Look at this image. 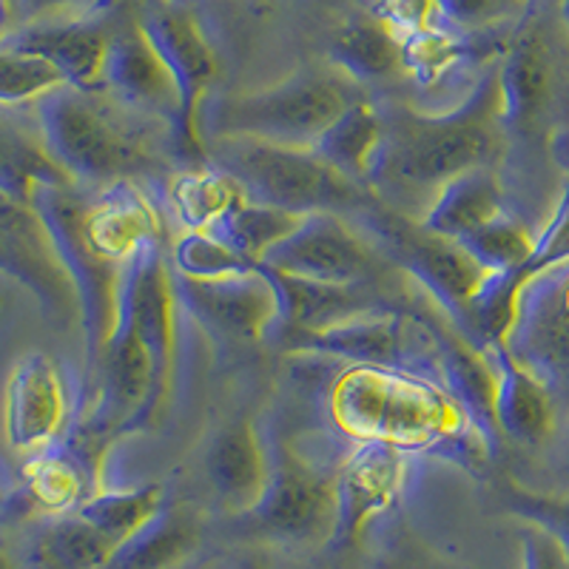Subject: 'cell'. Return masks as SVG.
Instances as JSON below:
<instances>
[{"mask_svg": "<svg viewBox=\"0 0 569 569\" xmlns=\"http://www.w3.org/2000/svg\"><path fill=\"white\" fill-rule=\"evenodd\" d=\"M359 220L368 231V240H373L393 266L413 277L467 330L470 305L487 279L485 268L459 242L427 231L421 222L413 226L388 202L370 208Z\"/></svg>", "mask_w": 569, "mask_h": 569, "instance_id": "obj_7", "label": "cell"}, {"mask_svg": "<svg viewBox=\"0 0 569 569\" xmlns=\"http://www.w3.org/2000/svg\"><path fill=\"white\" fill-rule=\"evenodd\" d=\"M27 12L32 14H43V12H52V9H63L69 3H78V0H20Z\"/></svg>", "mask_w": 569, "mask_h": 569, "instance_id": "obj_36", "label": "cell"}, {"mask_svg": "<svg viewBox=\"0 0 569 569\" xmlns=\"http://www.w3.org/2000/svg\"><path fill=\"white\" fill-rule=\"evenodd\" d=\"M382 142V117L373 106L353 103L337 123L317 140L313 151L342 174L368 186V171Z\"/></svg>", "mask_w": 569, "mask_h": 569, "instance_id": "obj_25", "label": "cell"}, {"mask_svg": "<svg viewBox=\"0 0 569 569\" xmlns=\"http://www.w3.org/2000/svg\"><path fill=\"white\" fill-rule=\"evenodd\" d=\"M23 501L43 516H69L83 505V465L69 445H49L38 450L23 470Z\"/></svg>", "mask_w": 569, "mask_h": 569, "instance_id": "obj_23", "label": "cell"}, {"mask_svg": "<svg viewBox=\"0 0 569 569\" xmlns=\"http://www.w3.org/2000/svg\"><path fill=\"white\" fill-rule=\"evenodd\" d=\"M34 117L46 151L74 186L111 188L162 169L154 120L103 91L60 83L34 100Z\"/></svg>", "mask_w": 569, "mask_h": 569, "instance_id": "obj_2", "label": "cell"}, {"mask_svg": "<svg viewBox=\"0 0 569 569\" xmlns=\"http://www.w3.org/2000/svg\"><path fill=\"white\" fill-rule=\"evenodd\" d=\"M166 507V492L160 485L146 487H117V490L94 492L78 507V516L89 521L94 530L103 532L114 543H123L146 527L157 512Z\"/></svg>", "mask_w": 569, "mask_h": 569, "instance_id": "obj_27", "label": "cell"}, {"mask_svg": "<svg viewBox=\"0 0 569 569\" xmlns=\"http://www.w3.org/2000/svg\"><path fill=\"white\" fill-rule=\"evenodd\" d=\"M0 569H18L12 543H9V538L3 536V521H0Z\"/></svg>", "mask_w": 569, "mask_h": 569, "instance_id": "obj_37", "label": "cell"}, {"mask_svg": "<svg viewBox=\"0 0 569 569\" xmlns=\"http://www.w3.org/2000/svg\"><path fill=\"white\" fill-rule=\"evenodd\" d=\"M536 233L530 231L521 217L505 211L498 220L487 222L485 228L472 231L470 237L459 240V246L470 253L487 273H501L510 268L525 266L536 251Z\"/></svg>", "mask_w": 569, "mask_h": 569, "instance_id": "obj_28", "label": "cell"}, {"mask_svg": "<svg viewBox=\"0 0 569 569\" xmlns=\"http://www.w3.org/2000/svg\"><path fill=\"white\" fill-rule=\"evenodd\" d=\"M302 220V213L262 206V202H251L246 197L231 211L222 213L220 220L213 222L211 228H206V231H211L213 237H220L222 242L237 248L242 257L262 266L266 253L277 248L282 240H288Z\"/></svg>", "mask_w": 569, "mask_h": 569, "instance_id": "obj_26", "label": "cell"}, {"mask_svg": "<svg viewBox=\"0 0 569 569\" xmlns=\"http://www.w3.org/2000/svg\"><path fill=\"white\" fill-rule=\"evenodd\" d=\"M382 117V142L368 186L399 200L439 194L470 171L490 169L505 151L498 71L490 69L465 106L447 114L396 109Z\"/></svg>", "mask_w": 569, "mask_h": 569, "instance_id": "obj_1", "label": "cell"}, {"mask_svg": "<svg viewBox=\"0 0 569 569\" xmlns=\"http://www.w3.org/2000/svg\"><path fill=\"white\" fill-rule=\"evenodd\" d=\"M501 501L507 512L521 518L527 527L550 536L569 561V496H543L507 481V487H501Z\"/></svg>", "mask_w": 569, "mask_h": 569, "instance_id": "obj_31", "label": "cell"}, {"mask_svg": "<svg viewBox=\"0 0 569 569\" xmlns=\"http://www.w3.org/2000/svg\"><path fill=\"white\" fill-rule=\"evenodd\" d=\"M66 421V388L46 353L23 356L9 373L3 396V433L18 453H38L58 441Z\"/></svg>", "mask_w": 569, "mask_h": 569, "instance_id": "obj_14", "label": "cell"}, {"mask_svg": "<svg viewBox=\"0 0 569 569\" xmlns=\"http://www.w3.org/2000/svg\"><path fill=\"white\" fill-rule=\"evenodd\" d=\"M330 60L353 80H382L401 66V40L385 20H350L330 43Z\"/></svg>", "mask_w": 569, "mask_h": 569, "instance_id": "obj_24", "label": "cell"}, {"mask_svg": "<svg viewBox=\"0 0 569 569\" xmlns=\"http://www.w3.org/2000/svg\"><path fill=\"white\" fill-rule=\"evenodd\" d=\"M91 188L74 186H38L29 206L43 220L49 240L58 251L60 266L69 273L74 297H78V319L86 342V376L89 385H98L100 365L106 348L117 328L120 313V284L129 262H114L106 257L89 237L86 211H89Z\"/></svg>", "mask_w": 569, "mask_h": 569, "instance_id": "obj_5", "label": "cell"}, {"mask_svg": "<svg viewBox=\"0 0 569 569\" xmlns=\"http://www.w3.org/2000/svg\"><path fill=\"white\" fill-rule=\"evenodd\" d=\"M496 71L505 151L552 157L569 177V54L547 14L527 12Z\"/></svg>", "mask_w": 569, "mask_h": 569, "instance_id": "obj_3", "label": "cell"}, {"mask_svg": "<svg viewBox=\"0 0 569 569\" xmlns=\"http://www.w3.org/2000/svg\"><path fill=\"white\" fill-rule=\"evenodd\" d=\"M86 228L91 242L114 262H129L134 253L151 246L154 217L131 182L111 188H91Z\"/></svg>", "mask_w": 569, "mask_h": 569, "instance_id": "obj_20", "label": "cell"}, {"mask_svg": "<svg viewBox=\"0 0 569 569\" xmlns=\"http://www.w3.org/2000/svg\"><path fill=\"white\" fill-rule=\"evenodd\" d=\"M242 200H246V194L240 191V186L228 174H222L220 169L182 177L180 186L174 188V202L191 231L211 228L222 213H228Z\"/></svg>", "mask_w": 569, "mask_h": 569, "instance_id": "obj_29", "label": "cell"}, {"mask_svg": "<svg viewBox=\"0 0 569 569\" xmlns=\"http://www.w3.org/2000/svg\"><path fill=\"white\" fill-rule=\"evenodd\" d=\"M71 182L49 157L38 117H23L14 106L0 103V194L29 206L38 186Z\"/></svg>", "mask_w": 569, "mask_h": 569, "instance_id": "obj_19", "label": "cell"}, {"mask_svg": "<svg viewBox=\"0 0 569 569\" xmlns=\"http://www.w3.org/2000/svg\"><path fill=\"white\" fill-rule=\"evenodd\" d=\"M496 368V421L498 430L512 441L538 445L556 430V401L536 376L518 365L505 345H492Z\"/></svg>", "mask_w": 569, "mask_h": 569, "instance_id": "obj_18", "label": "cell"}, {"mask_svg": "<svg viewBox=\"0 0 569 569\" xmlns=\"http://www.w3.org/2000/svg\"><path fill=\"white\" fill-rule=\"evenodd\" d=\"M376 248L339 213H308L288 240L266 253L262 266L311 282H370L379 268Z\"/></svg>", "mask_w": 569, "mask_h": 569, "instance_id": "obj_11", "label": "cell"}, {"mask_svg": "<svg viewBox=\"0 0 569 569\" xmlns=\"http://www.w3.org/2000/svg\"><path fill=\"white\" fill-rule=\"evenodd\" d=\"M200 525L182 507H162L149 525L109 556L100 569H177L200 550Z\"/></svg>", "mask_w": 569, "mask_h": 569, "instance_id": "obj_21", "label": "cell"}, {"mask_svg": "<svg viewBox=\"0 0 569 569\" xmlns=\"http://www.w3.org/2000/svg\"><path fill=\"white\" fill-rule=\"evenodd\" d=\"M521 552H525V569H569L561 547L536 527H527L521 536Z\"/></svg>", "mask_w": 569, "mask_h": 569, "instance_id": "obj_34", "label": "cell"}, {"mask_svg": "<svg viewBox=\"0 0 569 569\" xmlns=\"http://www.w3.org/2000/svg\"><path fill=\"white\" fill-rule=\"evenodd\" d=\"M271 476V459L251 421H231L206 450V481L228 516H242L259 501Z\"/></svg>", "mask_w": 569, "mask_h": 569, "instance_id": "obj_17", "label": "cell"}, {"mask_svg": "<svg viewBox=\"0 0 569 569\" xmlns=\"http://www.w3.org/2000/svg\"><path fill=\"white\" fill-rule=\"evenodd\" d=\"M103 91H109V98H114L126 109L169 126L177 146L180 94H177L169 66L162 63L140 23H129L111 34L103 66Z\"/></svg>", "mask_w": 569, "mask_h": 569, "instance_id": "obj_13", "label": "cell"}, {"mask_svg": "<svg viewBox=\"0 0 569 569\" xmlns=\"http://www.w3.org/2000/svg\"><path fill=\"white\" fill-rule=\"evenodd\" d=\"M505 191L490 169L470 171L436 194L433 206L427 208L421 226L427 231L447 237V240H465L472 231L485 228L505 213Z\"/></svg>", "mask_w": 569, "mask_h": 569, "instance_id": "obj_22", "label": "cell"}, {"mask_svg": "<svg viewBox=\"0 0 569 569\" xmlns=\"http://www.w3.org/2000/svg\"><path fill=\"white\" fill-rule=\"evenodd\" d=\"M237 569H257V563H253V561H242Z\"/></svg>", "mask_w": 569, "mask_h": 569, "instance_id": "obj_40", "label": "cell"}, {"mask_svg": "<svg viewBox=\"0 0 569 569\" xmlns=\"http://www.w3.org/2000/svg\"><path fill=\"white\" fill-rule=\"evenodd\" d=\"M373 569H453L447 561L436 558L433 552L421 550L419 543L390 541L388 550L379 552Z\"/></svg>", "mask_w": 569, "mask_h": 569, "instance_id": "obj_33", "label": "cell"}, {"mask_svg": "<svg viewBox=\"0 0 569 569\" xmlns=\"http://www.w3.org/2000/svg\"><path fill=\"white\" fill-rule=\"evenodd\" d=\"M0 273L32 291L52 322L78 317V297L32 206L0 194Z\"/></svg>", "mask_w": 569, "mask_h": 569, "instance_id": "obj_12", "label": "cell"}, {"mask_svg": "<svg viewBox=\"0 0 569 569\" xmlns=\"http://www.w3.org/2000/svg\"><path fill=\"white\" fill-rule=\"evenodd\" d=\"M498 0H436L441 14H447L456 23H476V20L485 18Z\"/></svg>", "mask_w": 569, "mask_h": 569, "instance_id": "obj_35", "label": "cell"}, {"mask_svg": "<svg viewBox=\"0 0 569 569\" xmlns=\"http://www.w3.org/2000/svg\"><path fill=\"white\" fill-rule=\"evenodd\" d=\"M177 569H226L220 561H213V558H206V556H194L188 558L186 563H180Z\"/></svg>", "mask_w": 569, "mask_h": 569, "instance_id": "obj_38", "label": "cell"}, {"mask_svg": "<svg viewBox=\"0 0 569 569\" xmlns=\"http://www.w3.org/2000/svg\"><path fill=\"white\" fill-rule=\"evenodd\" d=\"M359 100L333 74L299 71L277 86L228 94L202 106V131L211 140H253L313 149L319 137Z\"/></svg>", "mask_w": 569, "mask_h": 569, "instance_id": "obj_6", "label": "cell"}, {"mask_svg": "<svg viewBox=\"0 0 569 569\" xmlns=\"http://www.w3.org/2000/svg\"><path fill=\"white\" fill-rule=\"evenodd\" d=\"M439 12L436 0H382V20L390 29L401 32H421L430 29V20Z\"/></svg>", "mask_w": 569, "mask_h": 569, "instance_id": "obj_32", "label": "cell"}, {"mask_svg": "<svg viewBox=\"0 0 569 569\" xmlns=\"http://www.w3.org/2000/svg\"><path fill=\"white\" fill-rule=\"evenodd\" d=\"M399 485L401 459L390 441L373 439L359 447L337 479L339 518L337 532H333L328 547L350 550L362 541L370 521L393 505Z\"/></svg>", "mask_w": 569, "mask_h": 569, "instance_id": "obj_15", "label": "cell"}, {"mask_svg": "<svg viewBox=\"0 0 569 569\" xmlns=\"http://www.w3.org/2000/svg\"><path fill=\"white\" fill-rule=\"evenodd\" d=\"M337 479L293 453L271 461V476L248 512L233 518L242 536L273 543H330L337 532Z\"/></svg>", "mask_w": 569, "mask_h": 569, "instance_id": "obj_8", "label": "cell"}, {"mask_svg": "<svg viewBox=\"0 0 569 569\" xmlns=\"http://www.w3.org/2000/svg\"><path fill=\"white\" fill-rule=\"evenodd\" d=\"M111 34L100 23H38L12 38L0 40L3 52L32 54L46 60L66 86L83 91H103V66Z\"/></svg>", "mask_w": 569, "mask_h": 569, "instance_id": "obj_16", "label": "cell"}, {"mask_svg": "<svg viewBox=\"0 0 569 569\" xmlns=\"http://www.w3.org/2000/svg\"><path fill=\"white\" fill-rule=\"evenodd\" d=\"M213 169L231 177L251 202L293 213H356L382 206L370 186L333 169L313 149L253 140H211L206 149Z\"/></svg>", "mask_w": 569, "mask_h": 569, "instance_id": "obj_4", "label": "cell"}, {"mask_svg": "<svg viewBox=\"0 0 569 569\" xmlns=\"http://www.w3.org/2000/svg\"><path fill=\"white\" fill-rule=\"evenodd\" d=\"M259 262L242 257L237 248L211 231H186L174 246V271L194 279H220L257 271Z\"/></svg>", "mask_w": 569, "mask_h": 569, "instance_id": "obj_30", "label": "cell"}, {"mask_svg": "<svg viewBox=\"0 0 569 569\" xmlns=\"http://www.w3.org/2000/svg\"><path fill=\"white\" fill-rule=\"evenodd\" d=\"M171 288L177 305L220 342H259L273 325L282 322L277 284L262 266L251 273L220 279H194L171 271Z\"/></svg>", "mask_w": 569, "mask_h": 569, "instance_id": "obj_9", "label": "cell"}, {"mask_svg": "<svg viewBox=\"0 0 569 569\" xmlns=\"http://www.w3.org/2000/svg\"><path fill=\"white\" fill-rule=\"evenodd\" d=\"M142 32L149 34L151 46L169 66L174 78L177 94H180V126H177V149L182 154L202 157L206 146L200 137V111L206 106L208 86L217 71V58L202 34L194 14L180 7L151 0L142 9Z\"/></svg>", "mask_w": 569, "mask_h": 569, "instance_id": "obj_10", "label": "cell"}, {"mask_svg": "<svg viewBox=\"0 0 569 569\" xmlns=\"http://www.w3.org/2000/svg\"><path fill=\"white\" fill-rule=\"evenodd\" d=\"M558 20H561L563 29L569 32V0H561V7H558Z\"/></svg>", "mask_w": 569, "mask_h": 569, "instance_id": "obj_39", "label": "cell"}]
</instances>
